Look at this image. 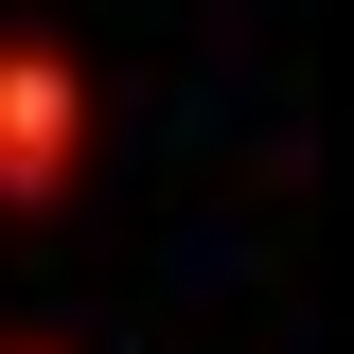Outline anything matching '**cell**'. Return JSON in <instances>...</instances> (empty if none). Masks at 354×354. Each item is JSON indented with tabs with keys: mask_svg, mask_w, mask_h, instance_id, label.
Segmentation results:
<instances>
[{
	"mask_svg": "<svg viewBox=\"0 0 354 354\" xmlns=\"http://www.w3.org/2000/svg\"><path fill=\"white\" fill-rule=\"evenodd\" d=\"M88 160V71L36 36H0V195H53V177Z\"/></svg>",
	"mask_w": 354,
	"mask_h": 354,
	"instance_id": "cell-1",
	"label": "cell"
}]
</instances>
